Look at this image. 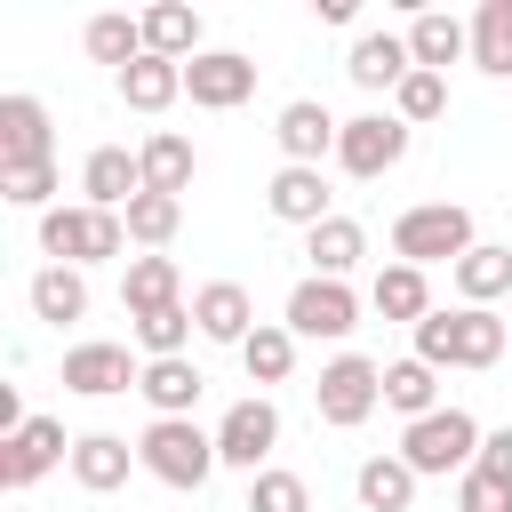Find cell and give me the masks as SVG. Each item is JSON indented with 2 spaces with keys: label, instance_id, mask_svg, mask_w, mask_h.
<instances>
[{
  "label": "cell",
  "instance_id": "obj_12",
  "mask_svg": "<svg viewBox=\"0 0 512 512\" xmlns=\"http://www.w3.org/2000/svg\"><path fill=\"white\" fill-rule=\"evenodd\" d=\"M56 464H72L64 416H32L16 440H0V488H32V480H48Z\"/></svg>",
  "mask_w": 512,
  "mask_h": 512
},
{
  "label": "cell",
  "instance_id": "obj_41",
  "mask_svg": "<svg viewBox=\"0 0 512 512\" xmlns=\"http://www.w3.org/2000/svg\"><path fill=\"white\" fill-rule=\"evenodd\" d=\"M472 472H488V480L512 488V424H496V432L480 440V464H472Z\"/></svg>",
  "mask_w": 512,
  "mask_h": 512
},
{
  "label": "cell",
  "instance_id": "obj_9",
  "mask_svg": "<svg viewBox=\"0 0 512 512\" xmlns=\"http://www.w3.org/2000/svg\"><path fill=\"white\" fill-rule=\"evenodd\" d=\"M280 320L296 328V344H304V336H328V344H336V336L360 328V296H352L344 280H312V272H304V280L288 288V312H280Z\"/></svg>",
  "mask_w": 512,
  "mask_h": 512
},
{
  "label": "cell",
  "instance_id": "obj_2",
  "mask_svg": "<svg viewBox=\"0 0 512 512\" xmlns=\"http://www.w3.org/2000/svg\"><path fill=\"white\" fill-rule=\"evenodd\" d=\"M480 240H472V208L464 200H424V208H400L392 216V264H416V272H432V264H464Z\"/></svg>",
  "mask_w": 512,
  "mask_h": 512
},
{
  "label": "cell",
  "instance_id": "obj_1",
  "mask_svg": "<svg viewBox=\"0 0 512 512\" xmlns=\"http://www.w3.org/2000/svg\"><path fill=\"white\" fill-rule=\"evenodd\" d=\"M504 336H512V320H496L488 304H456V312L416 320V360L424 368H496Z\"/></svg>",
  "mask_w": 512,
  "mask_h": 512
},
{
  "label": "cell",
  "instance_id": "obj_7",
  "mask_svg": "<svg viewBox=\"0 0 512 512\" xmlns=\"http://www.w3.org/2000/svg\"><path fill=\"white\" fill-rule=\"evenodd\" d=\"M408 144H416V128H408L400 112H360V120H344V136H336V168L360 176V184H376V176H392V168L408 160Z\"/></svg>",
  "mask_w": 512,
  "mask_h": 512
},
{
  "label": "cell",
  "instance_id": "obj_29",
  "mask_svg": "<svg viewBox=\"0 0 512 512\" xmlns=\"http://www.w3.org/2000/svg\"><path fill=\"white\" fill-rule=\"evenodd\" d=\"M352 496H360V512H408V504H416L408 456H368V464L352 472Z\"/></svg>",
  "mask_w": 512,
  "mask_h": 512
},
{
  "label": "cell",
  "instance_id": "obj_4",
  "mask_svg": "<svg viewBox=\"0 0 512 512\" xmlns=\"http://www.w3.org/2000/svg\"><path fill=\"white\" fill-rule=\"evenodd\" d=\"M480 440H488V432H480L464 408H432V416H416V424L400 432V456H408L416 480H448V472L464 480V472L480 464Z\"/></svg>",
  "mask_w": 512,
  "mask_h": 512
},
{
  "label": "cell",
  "instance_id": "obj_3",
  "mask_svg": "<svg viewBox=\"0 0 512 512\" xmlns=\"http://www.w3.org/2000/svg\"><path fill=\"white\" fill-rule=\"evenodd\" d=\"M136 464H144L160 488H208V472H216L224 456H216V432H200L192 416H152L144 440H136Z\"/></svg>",
  "mask_w": 512,
  "mask_h": 512
},
{
  "label": "cell",
  "instance_id": "obj_39",
  "mask_svg": "<svg viewBox=\"0 0 512 512\" xmlns=\"http://www.w3.org/2000/svg\"><path fill=\"white\" fill-rule=\"evenodd\" d=\"M48 192H56V160L0 168V200H8V208H40V216H48Z\"/></svg>",
  "mask_w": 512,
  "mask_h": 512
},
{
  "label": "cell",
  "instance_id": "obj_16",
  "mask_svg": "<svg viewBox=\"0 0 512 512\" xmlns=\"http://www.w3.org/2000/svg\"><path fill=\"white\" fill-rule=\"evenodd\" d=\"M136 192H144V160H136L128 144H96V152L80 160V200H88V208H112V216H120Z\"/></svg>",
  "mask_w": 512,
  "mask_h": 512
},
{
  "label": "cell",
  "instance_id": "obj_14",
  "mask_svg": "<svg viewBox=\"0 0 512 512\" xmlns=\"http://www.w3.org/2000/svg\"><path fill=\"white\" fill-rule=\"evenodd\" d=\"M32 160H56V128H48V104L40 96H0V168H32Z\"/></svg>",
  "mask_w": 512,
  "mask_h": 512
},
{
  "label": "cell",
  "instance_id": "obj_15",
  "mask_svg": "<svg viewBox=\"0 0 512 512\" xmlns=\"http://www.w3.org/2000/svg\"><path fill=\"white\" fill-rule=\"evenodd\" d=\"M344 72H352V88H368V96H400V80L416 72L408 32H360L352 56H344Z\"/></svg>",
  "mask_w": 512,
  "mask_h": 512
},
{
  "label": "cell",
  "instance_id": "obj_35",
  "mask_svg": "<svg viewBox=\"0 0 512 512\" xmlns=\"http://www.w3.org/2000/svg\"><path fill=\"white\" fill-rule=\"evenodd\" d=\"M384 408H400L408 424L432 416V408H440V368H424V360H392V368H384Z\"/></svg>",
  "mask_w": 512,
  "mask_h": 512
},
{
  "label": "cell",
  "instance_id": "obj_38",
  "mask_svg": "<svg viewBox=\"0 0 512 512\" xmlns=\"http://www.w3.org/2000/svg\"><path fill=\"white\" fill-rule=\"evenodd\" d=\"M392 112H400L408 128L440 120V112H448V72H408V80H400V96H392Z\"/></svg>",
  "mask_w": 512,
  "mask_h": 512
},
{
  "label": "cell",
  "instance_id": "obj_37",
  "mask_svg": "<svg viewBox=\"0 0 512 512\" xmlns=\"http://www.w3.org/2000/svg\"><path fill=\"white\" fill-rule=\"evenodd\" d=\"M248 512H312V488H304V472H288V464H264V472L248 480Z\"/></svg>",
  "mask_w": 512,
  "mask_h": 512
},
{
  "label": "cell",
  "instance_id": "obj_5",
  "mask_svg": "<svg viewBox=\"0 0 512 512\" xmlns=\"http://www.w3.org/2000/svg\"><path fill=\"white\" fill-rule=\"evenodd\" d=\"M120 248H128V224L112 208H88L80 200V208H48L40 216V256L48 264H80L88 272V264H112Z\"/></svg>",
  "mask_w": 512,
  "mask_h": 512
},
{
  "label": "cell",
  "instance_id": "obj_21",
  "mask_svg": "<svg viewBox=\"0 0 512 512\" xmlns=\"http://www.w3.org/2000/svg\"><path fill=\"white\" fill-rule=\"evenodd\" d=\"M24 296H32V320H48V328L88 320V272H80V264H40Z\"/></svg>",
  "mask_w": 512,
  "mask_h": 512
},
{
  "label": "cell",
  "instance_id": "obj_24",
  "mask_svg": "<svg viewBox=\"0 0 512 512\" xmlns=\"http://www.w3.org/2000/svg\"><path fill=\"white\" fill-rule=\"evenodd\" d=\"M128 464H136V448H128L120 432H80V440H72V480H80L88 496H112V488L128 480Z\"/></svg>",
  "mask_w": 512,
  "mask_h": 512
},
{
  "label": "cell",
  "instance_id": "obj_30",
  "mask_svg": "<svg viewBox=\"0 0 512 512\" xmlns=\"http://www.w3.org/2000/svg\"><path fill=\"white\" fill-rule=\"evenodd\" d=\"M448 280H456L464 304H496V296H512V248H504V240H480Z\"/></svg>",
  "mask_w": 512,
  "mask_h": 512
},
{
  "label": "cell",
  "instance_id": "obj_10",
  "mask_svg": "<svg viewBox=\"0 0 512 512\" xmlns=\"http://www.w3.org/2000/svg\"><path fill=\"white\" fill-rule=\"evenodd\" d=\"M184 96H192L200 112L248 104V96H256V56H240V48H200V56L184 64Z\"/></svg>",
  "mask_w": 512,
  "mask_h": 512
},
{
  "label": "cell",
  "instance_id": "obj_18",
  "mask_svg": "<svg viewBox=\"0 0 512 512\" xmlns=\"http://www.w3.org/2000/svg\"><path fill=\"white\" fill-rule=\"evenodd\" d=\"M408 56H416V72H448L456 56H472V24L448 16V8H416L408 16Z\"/></svg>",
  "mask_w": 512,
  "mask_h": 512
},
{
  "label": "cell",
  "instance_id": "obj_32",
  "mask_svg": "<svg viewBox=\"0 0 512 512\" xmlns=\"http://www.w3.org/2000/svg\"><path fill=\"white\" fill-rule=\"evenodd\" d=\"M472 64L488 80H512V0H480L472 8Z\"/></svg>",
  "mask_w": 512,
  "mask_h": 512
},
{
  "label": "cell",
  "instance_id": "obj_20",
  "mask_svg": "<svg viewBox=\"0 0 512 512\" xmlns=\"http://www.w3.org/2000/svg\"><path fill=\"white\" fill-rule=\"evenodd\" d=\"M120 304H128V320L184 304V272H176V256H128V272H120Z\"/></svg>",
  "mask_w": 512,
  "mask_h": 512
},
{
  "label": "cell",
  "instance_id": "obj_33",
  "mask_svg": "<svg viewBox=\"0 0 512 512\" xmlns=\"http://www.w3.org/2000/svg\"><path fill=\"white\" fill-rule=\"evenodd\" d=\"M80 40H88V56H96V64L128 72V64L144 56V16H120V8H112V16H88V32H80Z\"/></svg>",
  "mask_w": 512,
  "mask_h": 512
},
{
  "label": "cell",
  "instance_id": "obj_28",
  "mask_svg": "<svg viewBox=\"0 0 512 512\" xmlns=\"http://www.w3.org/2000/svg\"><path fill=\"white\" fill-rule=\"evenodd\" d=\"M120 80V104L128 112H168L176 96H184V64H168V56H136L128 72H112Z\"/></svg>",
  "mask_w": 512,
  "mask_h": 512
},
{
  "label": "cell",
  "instance_id": "obj_19",
  "mask_svg": "<svg viewBox=\"0 0 512 512\" xmlns=\"http://www.w3.org/2000/svg\"><path fill=\"white\" fill-rule=\"evenodd\" d=\"M264 208H272L280 224H304V232L336 216V208H328V176H320V168H288V160H280V176L264 184Z\"/></svg>",
  "mask_w": 512,
  "mask_h": 512
},
{
  "label": "cell",
  "instance_id": "obj_6",
  "mask_svg": "<svg viewBox=\"0 0 512 512\" xmlns=\"http://www.w3.org/2000/svg\"><path fill=\"white\" fill-rule=\"evenodd\" d=\"M312 408H320V424H336V432L368 424V416L384 408V368H376L368 352H336V360L320 368V384H312Z\"/></svg>",
  "mask_w": 512,
  "mask_h": 512
},
{
  "label": "cell",
  "instance_id": "obj_23",
  "mask_svg": "<svg viewBox=\"0 0 512 512\" xmlns=\"http://www.w3.org/2000/svg\"><path fill=\"white\" fill-rule=\"evenodd\" d=\"M136 160H144V192H168V200H184L192 192V136H176V128H152L144 144H136Z\"/></svg>",
  "mask_w": 512,
  "mask_h": 512
},
{
  "label": "cell",
  "instance_id": "obj_13",
  "mask_svg": "<svg viewBox=\"0 0 512 512\" xmlns=\"http://www.w3.org/2000/svg\"><path fill=\"white\" fill-rule=\"evenodd\" d=\"M272 136H280V152H288V168H320L328 152H336V136H344V120L320 104V96H296V104H280V120H272Z\"/></svg>",
  "mask_w": 512,
  "mask_h": 512
},
{
  "label": "cell",
  "instance_id": "obj_40",
  "mask_svg": "<svg viewBox=\"0 0 512 512\" xmlns=\"http://www.w3.org/2000/svg\"><path fill=\"white\" fill-rule=\"evenodd\" d=\"M456 512H512V488L488 480V472H464L456 480Z\"/></svg>",
  "mask_w": 512,
  "mask_h": 512
},
{
  "label": "cell",
  "instance_id": "obj_31",
  "mask_svg": "<svg viewBox=\"0 0 512 512\" xmlns=\"http://www.w3.org/2000/svg\"><path fill=\"white\" fill-rule=\"evenodd\" d=\"M240 368H248V384H288V368H296V328H288V320H256V336L240 344Z\"/></svg>",
  "mask_w": 512,
  "mask_h": 512
},
{
  "label": "cell",
  "instance_id": "obj_27",
  "mask_svg": "<svg viewBox=\"0 0 512 512\" xmlns=\"http://www.w3.org/2000/svg\"><path fill=\"white\" fill-rule=\"evenodd\" d=\"M144 408L152 416H192L200 408V392H208V376L192 368V360H144Z\"/></svg>",
  "mask_w": 512,
  "mask_h": 512
},
{
  "label": "cell",
  "instance_id": "obj_22",
  "mask_svg": "<svg viewBox=\"0 0 512 512\" xmlns=\"http://www.w3.org/2000/svg\"><path fill=\"white\" fill-rule=\"evenodd\" d=\"M368 312H376V320L416 328V320H432V280H424L416 264H384V272L368 280Z\"/></svg>",
  "mask_w": 512,
  "mask_h": 512
},
{
  "label": "cell",
  "instance_id": "obj_11",
  "mask_svg": "<svg viewBox=\"0 0 512 512\" xmlns=\"http://www.w3.org/2000/svg\"><path fill=\"white\" fill-rule=\"evenodd\" d=\"M136 384H144V368L128 360V344L88 336V344L64 352V392H80V400H112V392H136Z\"/></svg>",
  "mask_w": 512,
  "mask_h": 512
},
{
  "label": "cell",
  "instance_id": "obj_26",
  "mask_svg": "<svg viewBox=\"0 0 512 512\" xmlns=\"http://www.w3.org/2000/svg\"><path fill=\"white\" fill-rule=\"evenodd\" d=\"M360 256H368V232H360L352 216H328V224L304 232V264H312V280H344Z\"/></svg>",
  "mask_w": 512,
  "mask_h": 512
},
{
  "label": "cell",
  "instance_id": "obj_42",
  "mask_svg": "<svg viewBox=\"0 0 512 512\" xmlns=\"http://www.w3.org/2000/svg\"><path fill=\"white\" fill-rule=\"evenodd\" d=\"M312 16H320V24H352L360 8H352V0H312Z\"/></svg>",
  "mask_w": 512,
  "mask_h": 512
},
{
  "label": "cell",
  "instance_id": "obj_17",
  "mask_svg": "<svg viewBox=\"0 0 512 512\" xmlns=\"http://www.w3.org/2000/svg\"><path fill=\"white\" fill-rule=\"evenodd\" d=\"M192 320H200V336L208 344H248L256 336V296L240 288V280H208V288H192Z\"/></svg>",
  "mask_w": 512,
  "mask_h": 512
},
{
  "label": "cell",
  "instance_id": "obj_25",
  "mask_svg": "<svg viewBox=\"0 0 512 512\" xmlns=\"http://www.w3.org/2000/svg\"><path fill=\"white\" fill-rule=\"evenodd\" d=\"M144 56L192 64V56H200V8H184V0H152V8H144Z\"/></svg>",
  "mask_w": 512,
  "mask_h": 512
},
{
  "label": "cell",
  "instance_id": "obj_8",
  "mask_svg": "<svg viewBox=\"0 0 512 512\" xmlns=\"http://www.w3.org/2000/svg\"><path fill=\"white\" fill-rule=\"evenodd\" d=\"M272 448H280V408L264 400V392H248V400H232L224 416H216V456L232 464V472H264L272 464Z\"/></svg>",
  "mask_w": 512,
  "mask_h": 512
},
{
  "label": "cell",
  "instance_id": "obj_34",
  "mask_svg": "<svg viewBox=\"0 0 512 512\" xmlns=\"http://www.w3.org/2000/svg\"><path fill=\"white\" fill-rule=\"evenodd\" d=\"M120 224H128L136 248H168V240L184 232V200H168V192H136V200L120 208Z\"/></svg>",
  "mask_w": 512,
  "mask_h": 512
},
{
  "label": "cell",
  "instance_id": "obj_36",
  "mask_svg": "<svg viewBox=\"0 0 512 512\" xmlns=\"http://www.w3.org/2000/svg\"><path fill=\"white\" fill-rule=\"evenodd\" d=\"M192 336H200L192 304H168V312H144V320H136V352H144V360H184Z\"/></svg>",
  "mask_w": 512,
  "mask_h": 512
}]
</instances>
